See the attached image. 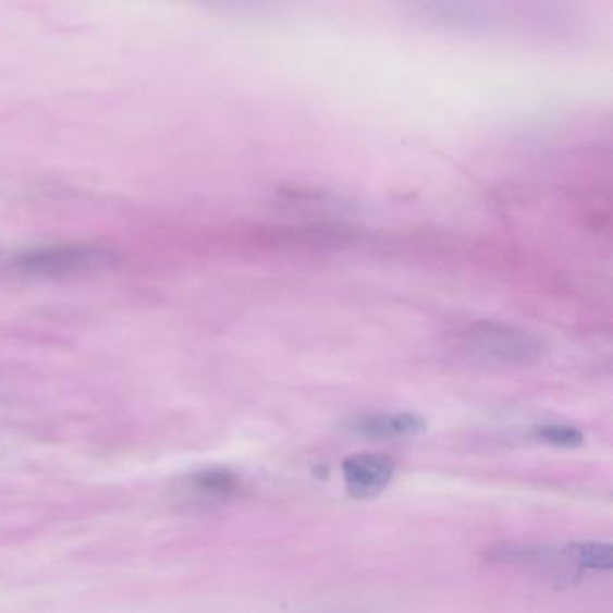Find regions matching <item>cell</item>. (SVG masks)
<instances>
[{
  "mask_svg": "<svg viewBox=\"0 0 613 613\" xmlns=\"http://www.w3.org/2000/svg\"><path fill=\"white\" fill-rule=\"evenodd\" d=\"M482 556L491 563L513 565V567L540 568L551 571L560 583H573L579 573L565 556L563 547L537 545V543H520V541H504L493 543L486 549Z\"/></svg>",
  "mask_w": 613,
  "mask_h": 613,
  "instance_id": "obj_2",
  "label": "cell"
},
{
  "mask_svg": "<svg viewBox=\"0 0 613 613\" xmlns=\"http://www.w3.org/2000/svg\"><path fill=\"white\" fill-rule=\"evenodd\" d=\"M347 428L361 438H407L421 433L427 428V421L414 413L360 414L347 422Z\"/></svg>",
  "mask_w": 613,
  "mask_h": 613,
  "instance_id": "obj_5",
  "label": "cell"
},
{
  "mask_svg": "<svg viewBox=\"0 0 613 613\" xmlns=\"http://www.w3.org/2000/svg\"><path fill=\"white\" fill-rule=\"evenodd\" d=\"M112 258L105 250L94 247L47 248L27 254L19 259V267L26 272L76 273L101 269Z\"/></svg>",
  "mask_w": 613,
  "mask_h": 613,
  "instance_id": "obj_3",
  "label": "cell"
},
{
  "mask_svg": "<svg viewBox=\"0 0 613 613\" xmlns=\"http://www.w3.org/2000/svg\"><path fill=\"white\" fill-rule=\"evenodd\" d=\"M537 438L543 443L562 446V449H577L585 443V436L579 428L562 425V422L541 425L537 428Z\"/></svg>",
  "mask_w": 613,
  "mask_h": 613,
  "instance_id": "obj_8",
  "label": "cell"
},
{
  "mask_svg": "<svg viewBox=\"0 0 613 613\" xmlns=\"http://www.w3.org/2000/svg\"><path fill=\"white\" fill-rule=\"evenodd\" d=\"M565 556L577 573H610L613 567V549L604 541H573L563 545Z\"/></svg>",
  "mask_w": 613,
  "mask_h": 613,
  "instance_id": "obj_6",
  "label": "cell"
},
{
  "mask_svg": "<svg viewBox=\"0 0 613 613\" xmlns=\"http://www.w3.org/2000/svg\"><path fill=\"white\" fill-rule=\"evenodd\" d=\"M461 339L469 356L490 366H529L545 353V344L540 336L518 326L493 320L468 326Z\"/></svg>",
  "mask_w": 613,
  "mask_h": 613,
  "instance_id": "obj_1",
  "label": "cell"
},
{
  "mask_svg": "<svg viewBox=\"0 0 613 613\" xmlns=\"http://www.w3.org/2000/svg\"><path fill=\"white\" fill-rule=\"evenodd\" d=\"M396 466L394 461L382 454L351 455L342 463L345 490L353 499H371L385 490Z\"/></svg>",
  "mask_w": 613,
  "mask_h": 613,
  "instance_id": "obj_4",
  "label": "cell"
},
{
  "mask_svg": "<svg viewBox=\"0 0 613 613\" xmlns=\"http://www.w3.org/2000/svg\"><path fill=\"white\" fill-rule=\"evenodd\" d=\"M189 486L200 499L225 500L236 495L240 479L228 468H206L192 475Z\"/></svg>",
  "mask_w": 613,
  "mask_h": 613,
  "instance_id": "obj_7",
  "label": "cell"
}]
</instances>
